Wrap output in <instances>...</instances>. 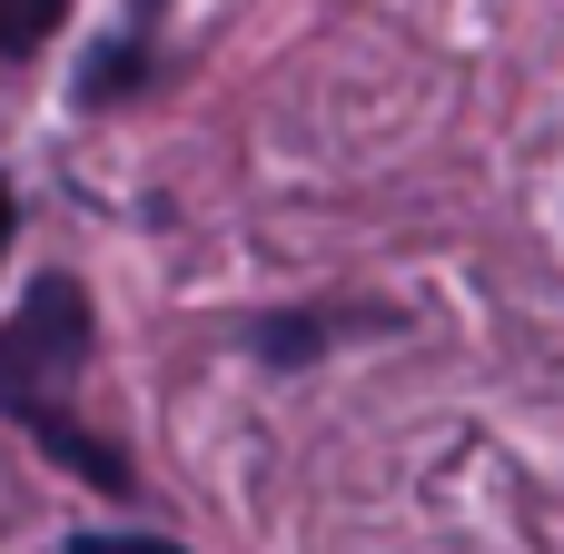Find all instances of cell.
I'll list each match as a JSON object with an SVG mask.
<instances>
[{
    "mask_svg": "<svg viewBox=\"0 0 564 554\" xmlns=\"http://www.w3.org/2000/svg\"><path fill=\"white\" fill-rule=\"evenodd\" d=\"M79 357H89V307H79L69 278H40V287L20 297V317L0 327V416H20V426H30L50 456H69L89 486L129 496L139 476L119 466V446H99V436H79V426L59 416V387L79 377Z\"/></svg>",
    "mask_w": 564,
    "mask_h": 554,
    "instance_id": "6da1fadb",
    "label": "cell"
},
{
    "mask_svg": "<svg viewBox=\"0 0 564 554\" xmlns=\"http://www.w3.org/2000/svg\"><path fill=\"white\" fill-rule=\"evenodd\" d=\"M69 0H0V50H40Z\"/></svg>",
    "mask_w": 564,
    "mask_h": 554,
    "instance_id": "7a4b0ae2",
    "label": "cell"
},
{
    "mask_svg": "<svg viewBox=\"0 0 564 554\" xmlns=\"http://www.w3.org/2000/svg\"><path fill=\"white\" fill-rule=\"evenodd\" d=\"M317 347H327V327H317V317H307V327H297V317L258 327V357H278V367H297V357H317Z\"/></svg>",
    "mask_w": 564,
    "mask_h": 554,
    "instance_id": "3957f363",
    "label": "cell"
},
{
    "mask_svg": "<svg viewBox=\"0 0 564 554\" xmlns=\"http://www.w3.org/2000/svg\"><path fill=\"white\" fill-rule=\"evenodd\" d=\"M59 554H178L169 535H69Z\"/></svg>",
    "mask_w": 564,
    "mask_h": 554,
    "instance_id": "277c9868",
    "label": "cell"
},
{
    "mask_svg": "<svg viewBox=\"0 0 564 554\" xmlns=\"http://www.w3.org/2000/svg\"><path fill=\"white\" fill-rule=\"evenodd\" d=\"M0 248H10V178H0Z\"/></svg>",
    "mask_w": 564,
    "mask_h": 554,
    "instance_id": "5b68a950",
    "label": "cell"
}]
</instances>
